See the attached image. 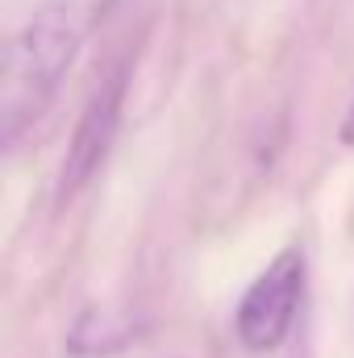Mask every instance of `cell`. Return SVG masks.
I'll return each instance as SVG.
<instances>
[{"mask_svg":"<svg viewBox=\"0 0 354 358\" xmlns=\"http://www.w3.org/2000/svg\"><path fill=\"white\" fill-rule=\"evenodd\" d=\"M113 0H38L0 59V142L13 150L55 104Z\"/></svg>","mask_w":354,"mask_h":358,"instance_id":"1","label":"cell"},{"mask_svg":"<svg viewBox=\"0 0 354 358\" xmlns=\"http://www.w3.org/2000/svg\"><path fill=\"white\" fill-rule=\"evenodd\" d=\"M304 279H309L304 250L300 246H288L246 287V296L238 300V313H234V334H238V342L250 355L275 350L292 334L296 313L304 304Z\"/></svg>","mask_w":354,"mask_h":358,"instance_id":"2","label":"cell"},{"mask_svg":"<svg viewBox=\"0 0 354 358\" xmlns=\"http://www.w3.org/2000/svg\"><path fill=\"white\" fill-rule=\"evenodd\" d=\"M125 96H129V63L121 59L113 71H104L100 88L88 96V104H84V113L76 121V134L67 142L63 171H59V200H71L100 171V163L108 159V146H113V138L121 129Z\"/></svg>","mask_w":354,"mask_h":358,"instance_id":"3","label":"cell"},{"mask_svg":"<svg viewBox=\"0 0 354 358\" xmlns=\"http://www.w3.org/2000/svg\"><path fill=\"white\" fill-rule=\"evenodd\" d=\"M346 146H354V104H351V113H346V121H342V134H338Z\"/></svg>","mask_w":354,"mask_h":358,"instance_id":"4","label":"cell"}]
</instances>
